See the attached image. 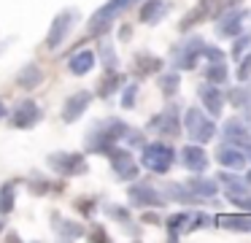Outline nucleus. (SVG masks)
<instances>
[{
    "instance_id": "nucleus-1",
    "label": "nucleus",
    "mask_w": 251,
    "mask_h": 243,
    "mask_svg": "<svg viewBox=\"0 0 251 243\" xmlns=\"http://www.w3.org/2000/svg\"><path fill=\"white\" fill-rule=\"evenodd\" d=\"M143 165L149 167V170L154 173H165L170 165H173L176 160V151L170 149L168 143H162V140H157V143H149L146 149H143Z\"/></svg>"
},
{
    "instance_id": "nucleus-2",
    "label": "nucleus",
    "mask_w": 251,
    "mask_h": 243,
    "mask_svg": "<svg viewBox=\"0 0 251 243\" xmlns=\"http://www.w3.org/2000/svg\"><path fill=\"white\" fill-rule=\"evenodd\" d=\"M186 130H189V138L195 140V143H205V140H211L213 133H216L213 122L208 116H202L200 108H189V111H186Z\"/></svg>"
},
{
    "instance_id": "nucleus-3",
    "label": "nucleus",
    "mask_w": 251,
    "mask_h": 243,
    "mask_svg": "<svg viewBox=\"0 0 251 243\" xmlns=\"http://www.w3.org/2000/svg\"><path fill=\"white\" fill-rule=\"evenodd\" d=\"M49 167L57 170L60 176H78L87 173V160L81 154H68V151H57L49 157Z\"/></svg>"
},
{
    "instance_id": "nucleus-4",
    "label": "nucleus",
    "mask_w": 251,
    "mask_h": 243,
    "mask_svg": "<svg viewBox=\"0 0 251 243\" xmlns=\"http://www.w3.org/2000/svg\"><path fill=\"white\" fill-rule=\"evenodd\" d=\"M41 116H44V113H41L38 103L30 100V97H25V100H19L17 108L11 111V124L14 127L27 130V127H35V124L41 122Z\"/></svg>"
},
{
    "instance_id": "nucleus-5",
    "label": "nucleus",
    "mask_w": 251,
    "mask_h": 243,
    "mask_svg": "<svg viewBox=\"0 0 251 243\" xmlns=\"http://www.w3.org/2000/svg\"><path fill=\"white\" fill-rule=\"evenodd\" d=\"M76 19H78V11H62V14H57L54 22H51L49 38H46V46H49V49H57V46H60V43L68 38L71 27L76 25Z\"/></svg>"
},
{
    "instance_id": "nucleus-6",
    "label": "nucleus",
    "mask_w": 251,
    "mask_h": 243,
    "mask_svg": "<svg viewBox=\"0 0 251 243\" xmlns=\"http://www.w3.org/2000/svg\"><path fill=\"white\" fill-rule=\"evenodd\" d=\"M130 200H132V205H143V208H159V205H165L162 194L154 187H149V184H135V187H130Z\"/></svg>"
},
{
    "instance_id": "nucleus-7",
    "label": "nucleus",
    "mask_w": 251,
    "mask_h": 243,
    "mask_svg": "<svg viewBox=\"0 0 251 243\" xmlns=\"http://www.w3.org/2000/svg\"><path fill=\"white\" fill-rule=\"evenodd\" d=\"M200 49H202V41L200 38H189V41H184L178 49H176V68H195V62H197V57H200Z\"/></svg>"
},
{
    "instance_id": "nucleus-8",
    "label": "nucleus",
    "mask_w": 251,
    "mask_h": 243,
    "mask_svg": "<svg viewBox=\"0 0 251 243\" xmlns=\"http://www.w3.org/2000/svg\"><path fill=\"white\" fill-rule=\"evenodd\" d=\"M108 157H111V165H114V170H116V176L119 178H135L138 176V165H135V160L130 157V151H122V149H111L108 151Z\"/></svg>"
},
{
    "instance_id": "nucleus-9",
    "label": "nucleus",
    "mask_w": 251,
    "mask_h": 243,
    "mask_svg": "<svg viewBox=\"0 0 251 243\" xmlns=\"http://www.w3.org/2000/svg\"><path fill=\"white\" fill-rule=\"evenodd\" d=\"M89 103H92V92H87V89L71 95L65 100V108H62V119H65V122H76V119L89 108Z\"/></svg>"
},
{
    "instance_id": "nucleus-10",
    "label": "nucleus",
    "mask_w": 251,
    "mask_h": 243,
    "mask_svg": "<svg viewBox=\"0 0 251 243\" xmlns=\"http://www.w3.org/2000/svg\"><path fill=\"white\" fill-rule=\"evenodd\" d=\"M141 3V0H108V3L103 5V8L98 11V14L89 19V27H98V25H108L111 19H114L116 14H122L125 8H130V5Z\"/></svg>"
},
{
    "instance_id": "nucleus-11",
    "label": "nucleus",
    "mask_w": 251,
    "mask_h": 243,
    "mask_svg": "<svg viewBox=\"0 0 251 243\" xmlns=\"http://www.w3.org/2000/svg\"><path fill=\"white\" fill-rule=\"evenodd\" d=\"M149 127L157 130L159 135H168V138H170V135H176V133H178V108L168 106L157 119H151V124H149Z\"/></svg>"
},
{
    "instance_id": "nucleus-12",
    "label": "nucleus",
    "mask_w": 251,
    "mask_h": 243,
    "mask_svg": "<svg viewBox=\"0 0 251 243\" xmlns=\"http://www.w3.org/2000/svg\"><path fill=\"white\" fill-rule=\"evenodd\" d=\"M243 16H246L243 8L224 11L222 19H219V30H216V32H219V35H227V38L238 35V32H240V25H243Z\"/></svg>"
},
{
    "instance_id": "nucleus-13",
    "label": "nucleus",
    "mask_w": 251,
    "mask_h": 243,
    "mask_svg": "<svg viewBox=\"0 0 251 243\" xmlns=\"http://www.w3.org/2000/svg\"><path fill=\"white\" fill-rule=\"evenodd\" d=\"M181 165L189 167V170H205L208 157L200 146H184V149H181Z\"/></svg>"
},
{
    "instance_id": "nucleus-14",
    "label": "nucleus",
    "mask_w": 251,
    "mask_h": 243,
    "mask_svg": "<svg viewBox=\"0 0 251 243\" xmlns=\"http://www.w3.org/2000/svg\"><path fill=\"white\" fill-rule=\"evenodd\" d=\"M216 157H219V165H224V167H243V165H246L243 149H238V146H232V143L219 146Z\"/></svg>"
},
{
    "instance_id": "nucleus-15",
    "label": "nucleus",
    "mask_w": 251,
    "mask_h": 243,
    "mask_svg": "<svg viewBox=\"0 0 251 243\" xmlns=\"http://www.w3.org/2000/svg\"><path fill=\"white\" fill-rule=\"evenodd\" d=\"M200 100L205 103V108L213 113V116H219V113H222V106H224L222 89H216V86H211V84L200 86Z\"/></svg>"
},
{
    "instance_id": "nucleus-16",
    "label": "nucleus",
    "mask_w": 251,
    "mask_h": 243,
    "mask_svg": "<svg viewBox=\"0 0 251 243\" xmlns=\"http://www.w3.org/2000/svg\"><path fill=\"white\" fill-rule=\"evenodd\" d=\"M92 65H95V52H92V49H84V52H78V54H73V57H71L68 70L76 73V76H84V73L92 70Z\"/></svg>"
},
{
    "instance_id": "nucleus-17",
    "label": "nucleus",
    "mask_w": 251,
    "mask_h": 243,
    "mask_svg": "<svg viewBox=\"0 0 251 243\" xmlns=\"http://www.w3.org/2000/svg\"><path fill=\"white\" fill-rule=\"evenodd\" d=\"M165 14H168V5H165L162 0H146L143 8H141V22L154 25V22H159Z\"/></svg>"
},
{
    "instance_id": "nucleus-18",
    "label": "nucleus",
    "mask_w": 251,
    "mask_h": 243,
    "mask_svg": "<svg viewBox=\"0 0 251 243\" xmlns=\"http://www.w3.org/2000/svg\"><path fill=\"white\" fill-rule=\"evenodd\" d=\"M132 65H135V70L141 76H151L162 68V62H159L157 57H151V54H146V52H138L135 57H132Z\"/></svg>"
},
{
    "instance_id": "nucleus-19",
    "label": "nucleus",
    "mask_w": 251,
    "mask_h": 243,
    "mask_svg": "<svg viewBox=\"0 0 251 243\" xmlns=\"http://www.w3.org/2000/svg\"><path fill=\"white\" fill-rule=\"evenodd\" d=\"M219 181L224 184L227 194H249V181H243V178H238V176H229V173H219Z\"/></svg>"
},
{
    "instance_id": "nucleus-20",
    "label": "nucleus",
    "mask_w": 251,
    "mask_h": 243,
    "mask_svg": "<svg viewBox=\"0 0 251 243\" xmlns=\"http://www.w3.org/2000/svg\"><path fill=\"white\" fill-rule=\"evenodd\" d=\"M41 81H44V73H41L38 65H27V68H22V73H19V84H22L25 89H35Z\"/></svg>"
},
{
    "instance_id": "nucleus-21",
    "label": "nucleus",
    "mask_w": 251,
    "mask_h": 243,
    "mask_svg": "<svg viewBox=\"0 0 251 243\" xmlns=\"http://www.w3.org/2000/svg\"><path fill=\"white\" fill-rule=\"evenodd\" d=\"M189 189L195 194H205V197H211V194L219 192V181H211V178H189Z\"/></svg>"
},
{
    "instance_id": "nucleus-22",
    "label": "nucleus",
    "mask_w": 251,
    "mask_h": 243,
    "mask_svg": "<svg viewBox=\"0 0 251 243\" xmlns=\"http://www.w3.org/2000/svg\"><path fill=\"white\" fill-rule=\"evenodd\" d=\"M122 84V79H119V73H114V70L108 68V73L103 76V81L98 84V95L100 97H108V95H114L116 92V86Z\"/></svg>"
},
{
    "instance_id": "nucleus-23",
    "label": "nucleus",
    "mask_w": 251,
    "mask_h": 243,
    "mask_svg": "<svg viewBox=\"0 0 251 243\" xmlns=\"http://www.w3.org/2000/svg\"><path fill=\"white\" fill-rule=\"evenodd\" d=\"M216 221L229 230H251V216H219Z\"/></svg>"
},
{
    "instance_id": "nucleus-24",
    "label": "nucleus",
    "mask_w": 251,
    "mask_h": 243,
    "mask_svg": "<svg viewBox=\"0 0 251 243\" xmlns=\"http://www.w3.org/2000/svg\"><path fill=\"white\" fill-rule=\"evenodd\" d=\"M14 208V184H3L0 187V214H11Z\"/></svg>"
},
{
    "instance_id": "nucleus-25",
    "label": "nucleus",
    "mask_w": 251,
    "mask_h": 243,
    "mask_svg": "<svg viewBox=\"0 0 251 243\" xmlns=\"http://www.w3.org/2000/svg\"><path fill=\"white\" fill-rule=\"evenodd\" d=\"M157 84L162 86V92L168 97H173L176 92H178V73H168V76H159Z\"/></svg>"
},
{
    "instance_id": "nucleus-26",
    "label": "nucleus",
    "mask_w": 251,
    "mask_h": 243,
    "mask_svg": "<svg viewBox=\"0 0 251 243\" xmlns=\"http://www.w3.org/2000/svg\"><path fill=\"white\" fill-rule=\"evenodd\" d=\"M205 79L213 81V84H216V81H219V84H224V81H227V65H224V62H213L211 68L205 70Z\"/></svg>"
},
{
    "instance_id": "nucleus-27",
    "label": "nucleus",
    "mask_w": 251,
    "mask_h": 243,
    "mask_svg": "<svg viewBox=\"0 0 251 243\" xmlns=\"http://www.w3.org/2000/svg\"><path fill=\"white\" fill-rule=\"evenodd\" d=\"M186 221H189V214H176V216L168 219V230H170V238H173V241L178 238V230L186 224Z\"/></svg>"
},
{
    "instance_id": "nucleus-28",
    "label": "nucleus",
    "mask_w": 251,
    "mask_h": 243,
    "mask_svg": "<svg viewBox=\"0 0 251 243\" xmlns=\"http://www.w3.org/2000/svg\"><path fill=\"white\" fill-rule=\"evenodd\" d=\"M135 97H138V86L130 84L125 89V97H122V108H132V106H135Z\"/></svg>"
},
{
    "instance_id": "nucleus-29",
    "label": "nucleus",
    "mask_w": 251,
    "mask_h": 243,
    "mask_svg": "<svg viewBox=\"0 0 251 243\" xmlns=\"http://www.w3.org/2000/svg\"><path fill=\"white\" fill-rule=\"evenodd\" d=\"M249 43H251V32H246L243 38H238V41H235V46H232V54H235V57H243V52L249 49Z\"/></svg>"
},
{
    "instance_id": "nucleus-30",
    "label": "nucleus",
    "mask_w": 251,
    "mask_h": 243,
    "mask_svg": "<svg viewBox=\"0 0 251 243\" xmlns=\"http://www.w3.org/2000/svg\"><path fill=\"white\" fill-rule=\"evenodd\" d=\"M229 200H232L238 208H243V211H249V214H251V197H246V194H229Z\"/></svg>"
},
{
    "instance_id": "nucleus-31",
    "label": "nucleus",
    "mask_w": 251,
    "mask_h": 243,
    "mask_svg": "<svg viewBox=\"0 0 251 243\" xmlns=\"http://www.w3.org/2000/svg\"><path fill=\"white\" fill-rule=\"evenodd\" d=\"M202 49H205V52H202V54H205V57H208V59H211V62H224V57H222V52H219V49H216V46H202Z\"/></svg>"
},
{
    "instance_id": "nucleus-32",
    "label": "nucleus",
    "mask_w": 251,
    "mask_h": 243,
    "mask_svg": "<svg viewBox=\"0 0 251 243\" xmlns=\"http://www.w3.org/2000/svg\"><path fill=\"white\" fill-rule=\"evenodd\" d=\"M249 76H251V54L243 59V62H240V70H238V79H240V81H246Z\"/></svg>"
},
{
    "instance_id": "nucleus-33",
    "label": "nucleus",
    "mask_w": 251,
    "mask_h": 243,
    "mask_svg": "<svg viewBox=\"0 0 251 243\" xmlns=\"http://www.w3.org/2000/svg\"><path fill=\"white\" fill-rule=\"evenodd\" d=\"M108 214H111V216H116V219H122V221H127V219H130V216H127V211L114 208V205H108Z\"/></svg>"
},
{
    "instance_id": "nucleus-34",
    "label": "nucleus",
    "mask_w": 251,
    "mask_h": 243,
    "mask_svg": "<svg viewBox=\"0 0 251 243\" xmlns=\"http://www.w3.org/2000/svg\"><path fill=\"white\" fill-rule=\"evenodd\" d=\"M0 116H6V106L3 103H0Z\"/></svg>"
},
{
    "instance_id": "nucleus-35",
    "label": "nucleus",
    "mask_w": 251,
    "mask_h": 243,
    "mask_svg": "<svg viewBox=\"0 0 251 243\" xmlns=\"http://www.w3.org/2000/svg\"><path fill=\"white\" fill-rule=\"evenodd\" d=\"M246 181H249V184H251V170H249V176H246Z\"/></svg>"
},
{
    "instance_id": "nucleus-36",
    "label": "nucleus",
    "mask_w": 251,
    "mask_h": 243,
    "mask_svg": "<svg viewBox=\"0 0 251 243\" xmlns=\"http://www.w3.org/2000/svg\"><path fill=\"white\" fill-rule=\"evenodd\" d=\"M0 232H3V221H0Z\"/></svg>"
}]
</instances>
